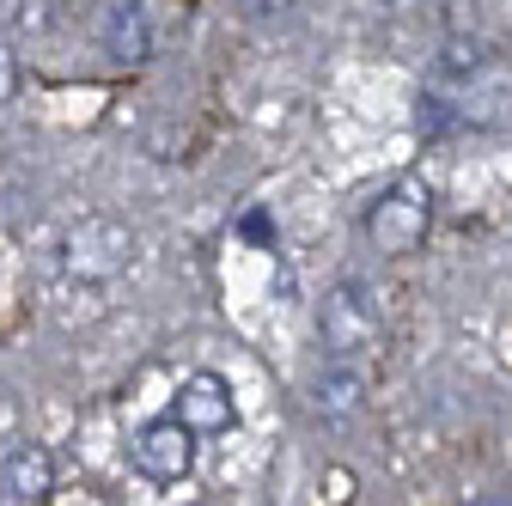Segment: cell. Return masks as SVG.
I'll return each mask as SVG.
<instances>
[{"label": "cell", "instance_id": "3", "mask_svg": "<svg viewBox=\"0 0 512 506\" xmlns=\"http://www.w3.org/2000/svg\"><path fill=\"white\" fill-rule=\"evenodd\" d=\"M128 464L141 476H153V482H183L189 464H196V433H189L177 415H159L128 439Z\"/></svg>", "mask_w": 512, "mask_h": 506}, {"label": "cell", "instance_id": "1", "mask_svg": "<svg viewBox=\"0 0 512 506\" xmlns=\"http://www.w3.org/2000/svg\"><path fill=\"white\" fill-rule=\"evenodd\" d=\"M433 232V196H427V183H391V189H378V196L366 202V238L372 250H384V257H415V250L427 244Z\"/></svg>", "mask_w": 512, "mask_h": 506}, {"label": "cell", "instance_id": "8", "mask_svg": "<svg viewBox=\"0 0 512 506\" xmlns=\"http://www.w3.org/2000/svg\"><path fill=\"white\" fill-rule=\"evenodd\" d=\"M366 403V372L348 366V360H330L324 372H317V385H311V409L324 415V421H354Z\"/></svg>", "mask_w": 512, "mask_h": 506}, {"label": "cell", "instance_id": "7", "mask_svg": "<svg viewBox=\"0 0 512 506\" xmlns=\"http://www.w3.org/2000/svg\"><path fill=\"white\" fill-rule=\"evenodd\" d=\"M104 55L116 61V68H141V61L153 55V19L141 0H116V7L104 13Z\"/></svg>", "mask_w": 512, "mask_h": 506}, {"label": "cell", "instance_id": "4", "mask_svg": "<svg viewBox=\"0 0 512 506\" xmlns=\"http://www.w3.org/2000/svg\"><path fill=\"white\" fill-rule=\"evenodd\" d=\"M189 433H232L238 427V403H232V385L220 372H189L177 385V409H171Z\"/></svg>", "mask_w": 512, "mask_h": 506}, {"label": "cell", "instance_id": "6", "mask_svg": "<svg viewBox=\"0 0 512 506\" xmlns=\"http://www.w3.org/2000/svg\"><path fill=\"white\" fill-rule=\"evenodd\" d=\"M55 494V458L43 446H13L0 464V500L13 506H43Z\"/></svg>", "mask_w": 512, "mask_h": 506}, {"label": "cell", "instance_id": "11", "mask_svg": "<svg viewBox=\"0 0 512 506\" xmlns=\"http://www.w3.org/2000/svg\"><path fill=\"white\" fill-rule=\"evenodd\" d=\"M250 13H281V7H293V0H244Z\"/></svg>", "mask_w": 512, "mask_h": 506}, {"label": "cell", "instance_id": "5", "mask_svg": "<svg viewBox=\"0 0 512 506\" xmlns=\"http://www.w3.org/2000/svg\"><path fill=\"white\" fill-rule=\"evenodd\" d=\"M128 250H135V238L116 220H86L80 232H68V269L86 275V281H110L128 263Z\"/></svg>", "mask_w": 512, "mask_h": 506}, {"label": "cell", "instance_id": "9", "mask_svg": "<svg viewBox=\"0 0 512 506\" xmlns=\"http://www.w3.org/2000/svg\"><path fill=\"white\" fill-rule=\"evenodd\" d=\"M19 98V55L0 43V104H13Z\"/></svg>", "mask_w": 512, "mask_h": 506}, {"label": "cell", "instance_id": "2", "mask_svg": "<svg viewBox=\"0 0 512 506\" xmlns=\"http://www.w3.org/2000/svg\"><path fill=\"white\" fill-rule=\"evenodd\" d=\"M317 336H324V354L330 360H354L360 348L378 342V299L360 281L330 287L324 305H317Z\"/></svg>", "mask_w": 512, "mask_h": 506}, {"label": "cell", "instance_id": "10", "mask_svg": "<svg viewBox=\"0 0 512 506\" xmlns=\"http://www.w3.org/2000/svg\"><path fill=\"white\" fill-rule=\"evenodd\" d=\"M238 232H244V238H263V244H275V226H269V214H244V220H238Z\"/></svg>", "mask_w": 512, "mask_h": 506}, {"label": "cell", "instance_id": "12", "mask_svg": "<svg viewBox=\"0 0 512 506\" xmlns=\"http://www.w3.org/2000/svg\"><path fill=\"white\" fill-rule=\"evenodd\" d=\"M378 7H403V0H378Z\"/></svg>", "mask_w": 512, "mask_h": 506}]
</instances>
